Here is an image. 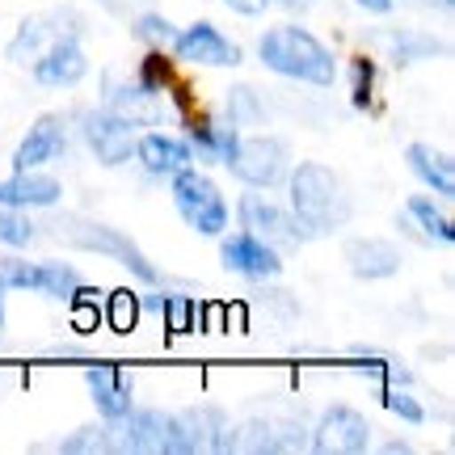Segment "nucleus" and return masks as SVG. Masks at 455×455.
Masks as SVG:
<instances>
[{
	"label": "nucleus",
	"instance_id": "obj_10",
	"mask_svg": "<svg viewBox=\"0 0 455 455\" xmlns=\"http://www.w3.org/2000/svg\"><path fill=\"white\" fill-rule=\"evenodd\" d=\"M84 140L98 152L101 164H123V161H131L140 135H135V123H127L123 114L93 110V114H84Z\"/></svg>",
	"mask_w": 455,
	"mask_h": 455
},
{
	"label": "nucleus",
	"instance_id": "obj_35",
	"mask_svg": "<svg viewBox=\"0 0 455 455\" xmlns=\"http://www.w3.org/2000/svg\"><path fill=\"white\" fill-rule=\"evenodd\" d=\"M278 4H291V9H295V4H299V0H278Z\"/></svg>",
	"mask_w": 455,
	"mask_h": 455
},
{
	"label": "nucleus",
	"instance_id": "obj_33",
	"mask_svg": "<svg viewBox=\"0 0 455 455\" xmlns=\"http://www.w3.org/2000/svg\"><path fill=\"white\" fill-rule=\"evenodd\" d=\"M355 4H363L367 13H388L392 9V0H355Z\"/></svg>",
	"mask_w": 455,
	"mask_h": 455
},
{
	"label": "nucleus",
	"instance_id": "obj_27",
	"mask_svg": "<svg viewBox=\"0 0 455 455\" xmlns=\"http://www.w3.org/2000/svg\"><path fill=\"white\" fill-rule=\"evenodd\" d=\"M135 30L144 34L148 43H152V47H173V38H178V26H173V21H169V17H161V13H144L140 17V26H135Z\"/></svg>",
	"mask_w": 455,
	"mask_h": 455
},
{
	"label": "nucleus",
	"instance_id": "obj_8",
	"mask_svg": "<svg viewBox=\"0 0 455 455\" xmlns=\"http://www.w3.org/2000/svg\"><path fill=\"white\" fill-rule=\"evenodd\" d=\"M236 215H241L244 232H253L258 241L275 244V249H295L299 236H304V228L295 224L291 212L275 207L270 198H261V195H244L241 207H236Z\"/></svg>",
	"mask_w": 455,
	"mask_h": 455
},
{
	"label": "nucleus",
	"instance_id": "obj_3",
	"mask_svg": "<svg viewBox=\"0 0 455 455\" xmlns=\"http://www.w3.org/2000/svg\"><path fill=\"white\" fill-rule=\"evenodd\" d=\"M118 451H152V455H190L198 451L186 413H161V409H131L118 418Z\"/></svg>",
	"mask_w": 455,
	"mask_h": 455
},
{
	"label": "nucleus",
	"instance_id": "obj_15",
	"mask_svg": "<svg viewBox=\"0 0 455 455\" xmlns=\"http://www.w3.org/2000/svg\"><path fill=\"white\" fill-rule=\"evenodd\" d=\"M84 384L93 392V405L106 422H118V418H127L131 409H135V396H131V384L127 375L118 371V367H89L84 371Z\"/></svg>",
	"mask_w": 455,
	"mask_h": 455
},
{
	"label": "nucleus",
	"instance_id": "obj_23",
	"mask_svg": "<svg viewBox=\"0 0 455 455\" xmlns=\"http://www.w3.org/2000/svg\"><path fill=\"white\" fill-rule=\"evenodd\" d=\"M60 451L68 455H93V451H114V430L110 426H84L72 439L60 443Z\"/></svg>",
	"mask_w": 455,
	"mask_h": 455
},
{
	"label": "nucleus",
	"instance_id": "obj_9",
	"mask_svg": "<svg viewBox=\"0 0 455 455\" xmlns=\"http://www.w3.org/2000/svg\"><path fill=\"white\" fill-rule=\"evenodd\" d=\"M173 55L181 64H203V68H236L241 64V47L228 43L212 21H195L190 30H178L173 38Z\"/></svg>",
	"mask_w": 455,
	"mask_h": 455
},
{
	"label": "nucleus",
	"instance_id": "obj_7",
	"mask_svg": "<svg viewBox=\"0 0 455 455\" xmlns=\"http://www.w3.org/2000/svg\"><path fill=\"white\" fill-rule=\"evenodd\" d=\"M312 447L325 455H358L371 447V426L367 418L350 405H333L321 413V422L312 430Z\"/></svg>",
	"mask_w": 455,
	"mask_h": 455
},
{
	"label": "nucleus",
	"instance_id": "obj_14",
	"mask_svg": "<svg viewBox=\"0 0 455 455\" xmlns=\"http://www.w3.org/2000/svg\"><path fill=\"white\" fill-rule=\"evenodd\" d=\"M64 198V186L47 173H13L9 181H0V207H13V212H30V207H55Z\"/></svg>",
	"mask_w": 455,
	"mask_h": 455
},
{
	"label": "nucleus",
	"instance_id": "obj_28",
	"mask_svg": "<svg viewBox=\"0 0 455 455\" xmlns=\"http://www.w3.org/2000/svg\"><path fill=\"white\" fill-rule=\"evenodd\" d=\"M228 118H232V123H253V118H261V101L249 84L228 93Z\"/></svg>",
	"mask_w": 455,
	"mask_h": 455
},
{
	"label": "nucleus",
	"instance_id": "obj_4",
	"mask_svg": "<svg viewBox=\"0 0 455 455\" xmlns=\"http://www.w3.org/2000/svg\"><path fill=\"white\" fill-rule=\"evenodd\" d=\"M55 236L68 244H76V249H89V253H106V258L123 261L135 278H144V283H161V270L148 261V253L140 244L131 241V232H118L110 224H93V220H81V215H64V220H55Z\"/></svg>",
	"mask_w": 455,
	"mask_h": 455
},
{
	"label": "nucleus",
	"instance_id": "obj_29",
	"mask_svg": "<svg viewBox=\"0 0 455 455\" xmlns=\"http://www.w3.org/2000/svg\"><path fill=\"white\" fill-rule=\"evenodd\" d=\"M388 43L396 47V55H401V64H409V60H418V55H439V43L435 38H413V34H388Z\"/></svg>",
	"mask_w": 455,
	"mask_h": 455
},
{
	"label": "nucleus",
	"instance_id": "obj_22",
	"mask_svg": "<svg viewBox=\"0 0 455 455\" xmlns=\"http://www.w3.org/2000/svg\"><path fill=\"white\" fill-rule=\"evenodd\" d=\"M409 220H418L422 224V232L430 236V241H439V244H451L455 241V228L451 220L435 207V198H422V195H413L409 198Z\"/></svg>",
	"mask_w": 455,
	"mask_h": 455
},
{
	"label": "nucleus",
	"instance_id": "obj_13",
	"mask_svg": "<svg viewBox=\"0 0 455 455\" xmlns=\"http://www.w3.org/2000/svg\"><path fill=\"white\" fill-rule=\"evenodd\" d=\"M68 148V131H64V118L60 114H43L38 123L30 127V135L17 144L13 152V173H26V169H38V164L55 161L64 156Z\"/></svg>",
	"mask_w": 455,
	"mask_h": 455
},
{
	"label": "nucleus",
	"instance_id": "obj_17",
	"mask_svg": "<svg viewBox=\"0 0 455 455\" xmlns=\"http://www.w3.org/2000/svg\"><path fill=\"white\" fill-rule=\"evenodd\" d=\"M110 110L123 114L127 123H164V98L161 93H152L144 89L140 81H110Z\"/></svg>",
	"mask_w": 455,
	"mask_h": 455
},
{
	"label": "nucleus",
	"instance_id": "obj_6",
	"mask_svg": "<svg viewBox=\"0 0 455 455\" xmlns=\"http://www.w3.org/2000/svg\"><path fill=\"white\" fill-rule=\"evenodd\" d=\"M228 169L253 186V190H270L278 181H287V144L275 140V135H249V140H236L232 156H228Z\"/></svg>",
	"mask_w": 455,
	"mask_h": 455
},
{
	"label": "nucleus",
	"instance_id": "obj_16",
	"mask_svg": "<svg viewBox=\"0 0 455 455\" xmlns=\"http://www.w3.org/2000/svg\"><path fill=\"white\" fill-rule=\"evenodd\" d=\"M135 156H140V164H144L152 178H173V173H181V169L190 164V144L152 131V135H140V140H135Z\"/></svg>",
	"mask_w": 455,
	"mask_h": 455
},
{
	"label": "nucleus",
	"instance_id": "obj_21",
	"mask_svg": "<svg viewBox=\"0 0 455 455\" xmlns=\"http://www.w3.org/2000/svg\"><path fill=\"white\" fill-rule=\"evenodd\" d=\"M81 287V275L64 266V261H38L34 266V278H30V291H43L51 299H72Z\"/></svg>",
	"mask_w": 455,
	"mask_h": 455
},
{
	"label": "nucleus",
	"instance_id": "obj_1",
	"mask_svg": "<svg viewBox=\"0 0 455 455\" xmlns=\"http://www.w3.org/2000/svg\"><path fill=\"white\" fill-rule=\"evenodd\" d=\"M291 186V215L308 236H329L350 220V198L341 178L321 161H299L287 173Z\"/></svg>",
	"mask_w": 455,
	"mask_h": 455
},
{
	"label": "nucleus",
	"instance_id": "obj_12",
	"mask_svg": "<svg viewBox=\"0 0 455 455\" xmlns=\"http://www.w3.org/2000/svg\"><path fill=\"white\" fill-rule=\"evenodd\" d=\"M220 258L232 275H244V278H278L283 270V258H278L275 244L258 241L253 232H236L220 244Z\"/></svg>",
	"mask_w": 455,
	"mask_h": 455
},
{
	"label": "nucleus",
	"instance_id": "obj_18",
	"mask_svg": "<svg viewBox=\"0 0 455 455\" xmlns=\"http://www.w3.org/2000/svg\"><path fill=\"white\" fill-rule=\"evenodd\" d=\"M346 266L355 278H392L401 270V249L392 241H350L346 244Z\"/></svg>",
	"mask_w": 455,
	"mask_h": 455
},
{
	"label": "nucleus",
	"instance_id": "obj_11",
	"mask_svg": "<svg viewBox=\"0 0 455 455\" xmlns=\"http://www.w3.org/2000/svg\"><path fill=\"white\" fill-rule=\"evenodd\" d=\"M89 76V55L81 51V34H64L55 38L38 60H34V81L51 84V89H64Z\"/></svg>",
	"mask_w": 455,
	"mask_h": 455
},
{
	"label": "nucleus",
	"instance_id": "obj_24",
	"mask_svg": "<svg viewBox=\"0 0 455 455\" xmlns=\"http://www.w3.org/2000/svg\"><path fill=\"white\" fill-rule=\"evenodd\" d=\"M148 304H152V308H156V312H164V316H169V325L178 329V333H186V329H190V325H195V321H198L195 304H190L186 295H152Z\"/></svg>",
	"mask_w": 455,
	"mask_h": 455
},
{
	"label": "nucleus",
	"instance_id": "obj_19",
	"mask_svg": "<svg viewBox=\"0 0 455 455\" xmlns=\"http://www.w3.org/2000/svg\"><path fill=\"white\" fill-rule=\"evenodd\" d=\"M55 17H60V13H38V17H26V21H21L17 38L9 43V60H13V64H34V60H38V55H43V51H47L55 38L76 34V30H64V21L72 13L60 21V30H51V26H55Z\"/></svg>",
	"mask_w": 455,
	"mask_h": 455
},
{
	"label": "nucleus",
	"instance_id": "obj_34",
	"mask_svg": "<svg viewBox=\"0 0 455 455\" xmlns=\"http://www.w3.org/2000/svg\"><path fill=\"white\" fill-rule=\"evenodd\" d=\"M4 295H9V287H4V278H0V329H4Z\"/></svg>",
	"mask_w": 455,
	"mask_h": 455
},
{
	"label": "nucleus",
	"instance_id": "obj_2",
	"mask_svg": "<svg viewBox=\"0 0 455 455\" xmlns=\"http://www.w3.org/2000/svg\"><path fill=\"white\" fill-rule=\"evenodd\" d=\"M258 55L270 72L291 76V81H304V84H333V76H338L333 51H329L321 38H312L308 30H299V26L266 30V38L258 43Z\"/></svg>",
	"mask_w": 455,
	"mask_h": 455
},
{
	"label": "nucleus",
	"instance_id": "obj_25",
	"mask_svg": "<svg viewBox=\"0 0 455 455\" xmlns=\"http://www.w3.org/2000/svg\"><path fill=\"white\" fill-rule=\"evenodd\" d=\"M34 232H38V228H34L21 212H13V207H0V241H4V244L21 249V244L34 241Z\"/></svg>",
	"mask_w": 455,
	"mask_h": 455
},
{
	"label": "nucleus",
	"instance_id": "obj_5",
	"mask_svg": "<svg viewBox=\"0 0 455 455\" xmlns=\"http://www.w3.org/2000/svg\"><path fill=\"white\" fill-rule=\"evenodd\" d=\"M173 207L198 236H220L228 228V203L220 195V186L190 164L181 173H173Z\"/></svg>",
	"mask_w": 455,
	"mask_h": 455
},
{
	"label": "nucleus",
	"instance_id": "obj_30",
	"mask_svg": "<svg viewBox=\"0 0 455 455\" xmlns=\"http://www.w3.org/2000/svg\"><path fill=\"white\" fill-rule=\"evenodd\" d=\"M110 321L114 329H135V321H140V295H127V291H118L110 295Z\"/></svg>",
	"mask_w": 455,
	"mask_h": 455
},
{
	"label": "nucleus",
	"instance_id": "obj_31",
	"mask_svg": "<svg viewBox=\"0 0 455 455\" xmlns=\"http://www.w3.org/2000/svg\"><path fill=\"white\" fill-rule=\"evenodd\" d=\"M384 405H388L396 418H405V422H413V426L426 422V409L418 405V401H413L409 392H388V396H384Z\"/></svg>",
	"mask_w": 455,
	"mask_h": 455
},
{
	"label": "nucleus",
	"instance_id": "obj_32",
	"mask_svg": "<svg viewBox=\"0 0 455 455\" xmlns=\"http://www.w3.org/2000/svg\"><path fill=\"white\" fill-rule=\"evenodd\" d=\"M228 9H236V13H244V17H258V13H266L275 0H224Z\"/></svg>",
	"mask_w": 455,
	"mask_h": 455
},
{
	"label": "nucleus",
	"instance_id": "obj_26",
	"mask_svg": "<svg viewBox=\"0 0 455 455\" xmlns=\"http://www.w3.org/2000/svg\"><path fill=\"white\" fill-rule=\"evenodd\" d=\"M371 89H375V64L371 60H355L350 64V101H355V110L371 106Z\"/></svg>",
	"mask_w": 455,
	"mask_h": 455
},
{
	"label": "nucleus",
	"instance_id": "obj_20",
	"mask_svg": "<svg viewBox=\"0 0 455 455\" xmlns=\"http://www.w3.org/2000/svg\"><path fill=\"white\" fill-rule=\"evenodd\" d=\"M405 161L435 195H443V198L455 195V169H451V156H447V152H435L430 144H409Z\"/></svg>",
	"mask_w": 455,
	"mask_h": 455
}]
</instances>
